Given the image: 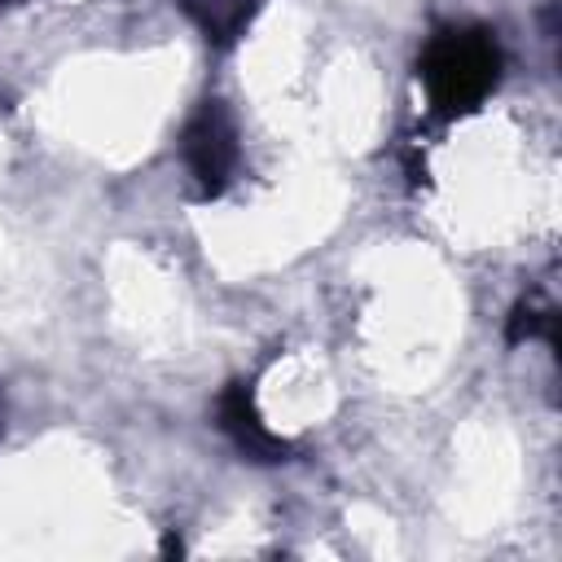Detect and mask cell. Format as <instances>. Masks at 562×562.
I'll list each match as a JSON object with an SVG mask.
<instances>
[{
  "label": "cell",
  "instance_id": "6da1fadb",
  "mask_svg": "<svg viewBox=\"0 0 562 562\" xmlns=\"http://www.w3.org/2000/svg\"><path fill=\"white\" fill-rule=\"evenodd\" d=\"M422 83L435 114L457 119L474 110L501 79V48L483 26H443L430 35L422 61Z\"/></svg>",
  "mask_w": 562,
  "mask_h": 562
},
{
  "label": "cell",
  "instance_id": "7a4b0ae2",
  "mask_svg": "<svg viewBox=\"0 0 562 562\" xmlns=\"http://www.w3.org/2000/svg\"><path fill=\"white\" fill-rule=\"evenodd\" d=\"M180 154L206 198H215L233 184L241 149H237V127H233L224 101H202L193 110V119L184 123V136H180Z\"/></svg>",
  "mask_w": 562,
  "mask_h": 562
},
{
  "label": "cell",
  "instance_id": "3957f363",
  "mask_svg": "<svg viewBox=\"0 0 562 562\" xmlns=\"http://www.w3.org/2000/svg\"><path fill=\"white\" fill-rule=\"evenodd\" d=\"M215 413H220L224 435H228V439L237 443V452H246L250 461H285V457H290V443L263 426V417H259V408H255L246 382H228Z\"/></svg>",
  "mask_w": 562,
  "mask_h": 562
},
{
  "label": "cell",
  "instance_id": "277c9868",
  "mask_svg": "<svg viewBox=\"0 0 562 562\" xmlns=\"http://www.w3.org/2000/svg\"><path fill=\"white\" fill-rule=\"evenodd\" d=\"M176 4L198 22L206 44H215V48L237 44L246 35L255 9H259V0H176Z\"/></svg>",
  "mask_w": 562,
  "mask_h": 562
},
{
  "label": "cell",
  "instance_id": "5b68a950",
  "mask_svg": "<svg viewBox=\"0 0 562 562\" xmlns=\"http://www.w3.org/2000/svg\"><path fill=\"white\" fill-rule=\"evenodd\" d=\"M553 329H558V312L553 307H544V303H536V299H522L514 312H509V329H505V338L509 342H522V338H549L553 342Z\"/></svg>",
  "mask_w": 562,
  "mask_h": 562
},
{
  "label": "cell",
  "instance_id": "8992f818",
  "mask_svg": "<svg viewBox=\"0 0 562 562\" xmlns=\"http://www.w3.org/2000/svg\"><path fill=\"white\" fill-rule=\"evenodd\" d=\"M0 417H4V413H0Z\"/></svg>",
  "mask_w": 562,
  "mask_h": 562
}]
</instances>
